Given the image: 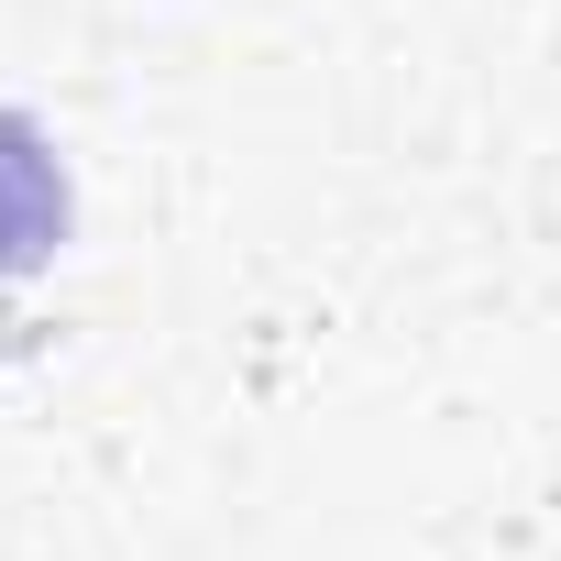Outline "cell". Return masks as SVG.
I'll return each mask as SVG.
<instances>
[{
    "label": "cell",
    "mask_w": 561,
    "mask_h": 561,
    "mask_svg": "<svg viewBox=\"0 0 561 561\" xmlns=\"http://www.w3.org/2000/svg\"><path fill=\"white\" fill-rule=\"evenodd\" d=\"M56 242H67V165L23 111H0V275H34Z\"/></svg>",
    "instance_id": "cell-1"
}]
</instances>
